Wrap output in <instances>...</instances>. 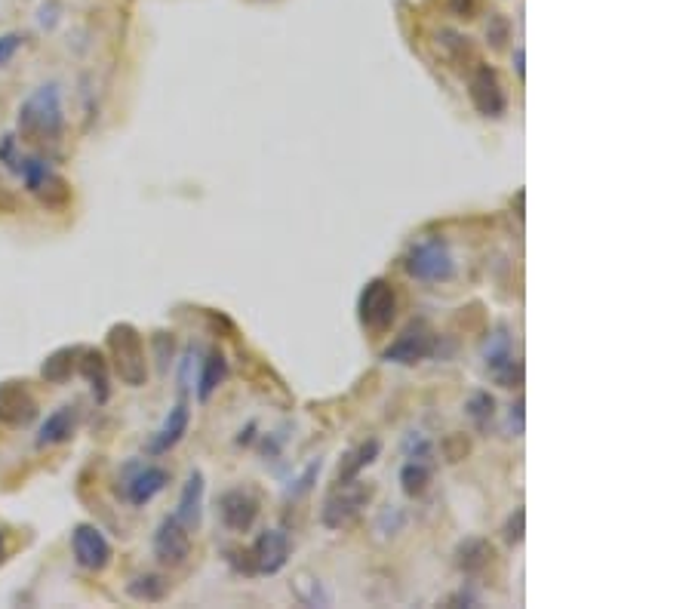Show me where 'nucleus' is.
<instances>
[{
	"label": "nucleus",
	"instance_id": "obj_18",
	"mask_svg": "<svg viewBox=\"0 0 692 609\" xmlns=\"http://www.w3.org/2000/svg\"><path fill=\"white\" fill-rule=\"evenodd\" d=\"M200 508H203V474L191 471L185 486H182L176 517L188 526V530H197V526H200Z\"/></svg>",
	"mask_w": 692,
	"mask_h": 609
},
{
	"label": "nucleus",
	"instance_id": "obj_16",
	"mask_svg": "<svg viewBox=\"0 0 692 609\" xmlns=\"http://www.w3.org/2000/svg\"><path fill=\"white\" fill-rule=\"evenodd\" d=\"M188 422H191V410H188V403L182 400V403L173 406L170 416L164 419V425H160L157 434L148 440V453H151V456H164V453H170L173 446L185 437Z\"/></svg>",
	"mask_w": 692,
	"mask_h": 609
},
{
	"label": "nucleus",
	"instance_id": "obj_6",
	"mask_svg": "<svg viewBox=\"0 0 692 609\" xmlns=\"http://www.w3.org/2000/svg\"><path fill=\"white\" fill-rule=\"evenodd\" d=\"M25 188L40 197L47 203V207H62V203H68V185L56 176L53 164L47 157L40 154H31V157H22V170H19Z\"/></svg>",
	"mask_w": 692,
	"mask_h": 609
},
{
	"label": "nucleus",
	"instance_id": "obj_5",
	"mask_svg": "<svg viewBox=\"0 0 692 609\" xmlns=\"http://www.w3.org/2000/svg\"><path fill=\"white\" fill-rule=\"evenodd\" d=\"M357 311H360V323L366 330H388L394 317H397V293L388 280H370L360 293V302H357Z\"/></svg>",
	"mask_w": 692,
	"mask_h": 609
},
{
	"label": "nucleus",
	"instance_id": "obj_4",
	"mask_svg": "<svg viewBox=\"0 0 692 609\" xmlns=\"http://www.w3.org/2000/svg\"><path fill=\"white\" fill-rule=\"evenodd\" d=\"M483 363H486V373L490 379L502 388H520L523 385V363L514 354V342H511V330L505 323L490 333V339L483 342Z\"/></svg>",
	"mask_w": 692,
	"mask_h": 609
},
{
	"label": "nucleus",
	"instance_id": "obj_23",
	"mask_svg": "<svg viewBox=\"0 0 692 609\" xmlns=\"http://www.w3.org/2000/svg\"><path fill=\"white\" fill-rule=\"evenodd\" d=\"M400 483H403V493L406 496H422L428 490L431 483V462H419V459H410L403 465L400 471Z\"/></svg>",
	"mask_w": 692,
	"mask_h": 609
},
{
	"label": "nucleus",
	"instance_id": "obj_21",
	"mask_svg": "<svg viewBox=\"0 0 692 609\" xmlns=\"http://www.w3.org/2000/svg\"><path fill=\"white\" fill-rule=\"evenodd\" d=\"M379 453H382V443L379 440H366V443H360L354 453H348L345 459H342V465H339V474H336V480L339 483H348V480H357L360 477V471L363 468H370L376 459H379Z\"/></svg>",
	"mask_w": 692,
	"mask_h": 609
},
{
	"label": "nucleus",
	"instance_id": "obj_27",
	"mask_svg": "<svg viewBox=\"0 0 692 609\" xmlns=\"http://www.w3.org/2000/svg\"><path fill=\"white\" fill-rule=\"evenodd\" d=\"M293 591H296V597L305 603V606H330V594L320 588V582L317 579H311L308 573H299L296 576V582H293Z\"/></svg>",
	"mask_w": 692,
	"mask_h": 609
},
{
	"label": "nucleus",
	"instance_id": "obj_13",
	"mask_svg": "<svg viewBox=\"0 0 692 609\" xmlns=\"http://www.w3.org/2000/svg\"><path fill=\"white\" fill-rule=\"evenodd\" d=\"M471 102L483 117H502L508 111V96L499 84V74L490 65H480L471 77Z\"/></svg>",
	"mask_w": 692,
	"mask_h": 609
},
{
	"label": "nucleus",
	"instance_id": "obj_12",
	"mask_svg": "<svg viewBox=\"0 0 692 609\" xmlns=\"http://www.w3.org/2000/svg\"><path fill=\"white\" fill-rule=\"evenodd\" d=\"M37 419V400L25 388V382H4L0 385V425L25 428Z\"/></svg>",
	"mask_w": 692,
	"mask_h": 609
},
{
	"label": "nucleus",
	"instance_id": "obj_28",
	"mask_svg": "<svg viewBox=\"0 0 692 609\" xmlns=\"http://www.w3.org/2000/svg\"><path fill=\"white\" fill-rule=\"evenodd\" d=\"M22 151H19V142H16V136H0V164H4L7 170H13V173H19L22 170Z\"/></svg>",
	"mask_w": 692,
	"mask_h": 609
},
{
	"label": "nucleus",
	"instance_id": "obj_19",
	"mask_svg": "<svg viewBox=\"0 0 692 609\" xmlns=\"http://www.w3.org/2000/svg\"><path fill=\"white\" fill-rule=\"evenodd\" d=\"M225 379H228V360H225V354L222 351H210L207 360H203L200 379H197V400H210Z\"/></svg>",
	"mask_w": 692,
	"mask_h": 609
},
{
	"label": "nucleus",
	"instance_id": "obj_3",
	"mask_svg": "<svg viewBox=\"0 0 692 609\" xmlns=\"http://www.w3.org/2000/svg\"><path fill=\"white\" fill-rule=\"evenodd\" d=\"M403 268L410 271V277L425 280V283H443L456 274V262L453 253L446 247L443 237H422L416 240L410 253L403 259Z\"/></svg>",
	"mask_w": 692,
	"mask_h": 609
},
{
	"label": "nucleus",
	"instance_id": "obj_22",
	"mask_svg": "<svg viewBox=\"0 0 692 609\" xmlns=\"http://www.w3.org/2000/svg\"><path fill=\"white\" fill-rule=\"evenodd\" d=\"M77 357H80V348H59V351H53V354L44 360V367H40V376H44L47 382L62 385V382L74 373Z\"/></svg>",
	"mask_w": 692,
	"mask_h": 609
},
{
	"label": "nucleus",
	"instance_id": "obj_33",
	"mask_svg": "<svg viewBox=\"0 0 692 609\" xmlns=\"http://www.w3.org/2000/svg\"><path fill=\"white\" fill-rule=\"evenodd\" d=\"M486 34H490L493 47H502V40L508 37V25H505V19H502V16H493V28H486Z\"/></svg>",
	"mask_w": 692,
	"mask_h": 609
},
{
	"label": "nucleus",
	"instance_id": "obj_31",
	"mask_svg": "<svg viewBox=\"0 0 692 609\" xmlns=\"http://www.w3.org/2000/svg\"><path fill=\"white\" fill-rule=\"evenodd\" d=\"M22 47V34H4L0 37V65H7Z\"/></svg>",
	"mask_w": 692,
	"mask_h": 609
},
{
	"label": "nucleus",
	"instance_id": "obj_17",
	"mask_svg": "<svg viewBox=\"0 0 692 609\" xmlns=\"http://www.w3.org/2000/svg\"><path fill=\"white\" fill-rule=\"evenodd\" d=\"M77 431V406H59V410H53L47 416V422L40 425L37 431V446L40 450H47V446H59V443H68Z\"/></svg>",
	"mask_w": 692,
	"mask_h": 609
},
{
	"label": "nucleus",
	"instance_id": "obj_36",
	"mask_svg": "<svg viewBox=\"0 0 692 609\" xmlns=\"http://www.w3.org/2000/svg\"><path fill=\"white\" fill-rule=\"evenodd\" d=\"M7 554H10V545H7V533L0 530V563L7 560Z\"/></svg>",
	"mask_w": 692,
	"mask_h": 609
},
{
	"label": "nucleus",
	"instance_id": "obj_11",
	"mask_svg": "<svg viewBox=\"0 0 692 609\" xmlns=\"http://www.w3.org/2000/svg\"><path fill=\"white\" fill-rule=\"evenodd\" d=\"M167 483H170V474L160 465H136L130 468V477L124 480V499L133 508H145L148 502H154L167 490Z\"/></svg>",
	"mask_w": 692,
	"mask_h": 609
},
{
	"label": "nucleus",
	"instance_id": "obj_30",
	"mask_svg": "<svg viewBox=\"0 0 692 609\" xmlns=\"http://www.w3.org/2000/svg\"><path fill=\"white\" fill-rule=\"evenodd\" d=\"M468 450H471V446H468V440H465L462 434H456V437H450V440L443 443V453H446V459H450V462L465 459V456H468Z\"/></svg>",
	"mask_w": 692,
	"mask_h": 609
},
{
	"label": "nucleus",
	"instance_id": "obj_35",
	"mask_svg": "<svg viewBox=\"0 0 692 609\" xmlns=\"http://www.w3.org/2000/svg\"><path fill=\"white\" fill-rule=\"evenodd\" d=\"M514 71H517V77H520V80L526 77V65H523V47H517V50H514Z\"/></svg>",
	"mask_w": 692,
	"mask_h": 609
},
{
	"label": "nucleus",
	"instance_id": "obj_9",
	"mask_svg": "<svg viewBox=\"0 0 692 609\" xmlns=\"http://www.w3.org/2000/svg\"><path fill=\"white\" fill-rule=\"evenodd\" d=\"M434 345H437L434 330L428 327L425 320H416V323H410V327L403 330V336L394 345L385 348V360L403 363V367H413V363H422L425 357L434 354Z\"/></svg>",
	"mask_w": 692,
	"mask_h": 609
},
{
	"label": "nucleus",
	"instance_id": "obj_26",
	"mask_svg": "<svg viewBox=\"0 0 692 609\" xmlns=\"http://www.w3.org/2000/svg\"><path fill=\"white\" fill-rule=\"evenodd\" d=\"M468 419L474 422V428L477 431H490V425H493V416H496V400L486 394V391H477L471 400H468Z\"/></svg>",
	"mask_w": 692,
	"mask_h": 609
},
{
	"label": "nucleus",
	"instance_id": "obj_24",
	"mask_svg": "<svg viewBox=\"0 0 692 609\" xmlns=\"http://www.w3.org/2000/svg\"><path fill=\"white\" fill-rule=\"evenodd\" d=\"M167 591H170V582L164 579V576H139V579H133L130 585H127V594L133 597V600H145V603H157V600H164L167 597Z\"/></svg>",
	"mask_w": 692,
	"mask_h": 609
},
{
	"label": "nucleus",
	"instance_id": "obj_2",
	"mask_svg": "<svg viewBox=\"0 0 692 609\" xmlns=\"http://www.w3.org/2000/svg\"><path fill=\"white\" fill-rule=\"evenodd\" d=\"M108 351H111V363H114V373L120 376V382L130 388H142L148 379V360H145L142 333L133 323H114L108 330Z\"/></svg>",
	"mask_w": 692,
	"mask_h": 609
},
{
	"label": "nucleus",
	"instance_id": "obj_32",
	"mask_svg": "<svg viewBox=\"0 0 692 609\" xmlns=\"http://www.w3.org/2000/svg\"><path fill=\"white\" fill-rule=\"evenodd\" d=\"M523 520H526V511H523V508H517V511L508 517V523H505V539H508V542H520V539H523Z\"/></svg>",
	"mask_w": 692,
	"mask_h": 609
},
{
	"label": "nucleus",
	"instance_id": "obj_8",
	"mask_svg": "<svg viewBox=\"0 0 692 609\" xmlns=\"http://www.w3.org/2000/svg\"><path fill=\"white\" fill-rule=\"evenodd\" d=\"M71 551H74L77 566H84V570H90V573H102L105 566L111 563V542L93 523H77L74 526Z\"/></svg>",
	"mask_w": 692,
	"mask_h": 609
},
{
	"label": "nucleus",
	"instance_id": "obj_7",
	"mask_svg": "<svg viewBox=\"0 0 692 609\" xmlns=\"http://www.w3.org/2000/svg\"><path fill=\"white\" fill-rule=\"evenodd\" d=\"M373 496V486H366L360 480H348V483H339V490L327 499V505H323V526H330V530H342V526H348L360 508H366V502H370Z\"/></svg>",
	"mask_w": 692,
	"mask_h": 609
},
{
	"label": "nucleus",
	"instance_id": "obj_25",
	"mask_svg": "<svg viewBox=\"0 0 692 609\" xmlns=\"http://www.w3.org/2000/svg\"><path fill=\"white\" fill-rule=\"evenodd\" d=\"M493 560V548L486 545L483 539H471L459 548V566L465 573H480L486 570V563Z\"/></svg>",
	"mask_w": 692,
	"mask_h": 609
},
{
	"label": "nucleus",
	"instance_id": "obj_34",
	"mask_svg": "<svg viewBox=\"0 0 692 609\" xmlns=\"http://www.w3.org/2000/svg\"><path fill=\"white\" fill-rule=\"evenodd\" d=\"M450 7H453L456 16L471 19V13H474V0H450Z\"/></svg>",
	"mask_w": 692,
	"mask_h": 609
},
{
	"label": "nucleus",
	"instance_id": "obj_1",
	"mask_svg": "<svg viewBox=\"0 0 692 609\" xmlns=\"http://www.w3.org/2000/svg\"><path fill=\"white\" fill-rule=\"evenodd\" d=\"M19 133L34 145H59L65 133L62 93L56 84L37 87L19 108Z\"/></svg>",
	"mask_w": 692,
	"mask_h": 609
},
{
	"label": "nucleus",
	"instance_id": "obj_15",
	"mask_svg": "<svg viewBox=\"0 0 692 609\" xmlns=\"http://www.w3.org/2000/svg\"><path fill=\"white\" fill-rule=\"evenodd\" d=\"M219 517L228 530L247 533V530H253V523L259 517V499L247 490H231L219 499Z\"/></svg>",
	"mask_w": 692,
	"mask_h": 609
},
{
	"label": "nucleus",
	"instance_id": "obj_14",
	"mask_svg": "<svg viewBox=\"0 0 692 609\" xmlns=\"http://www.w3.org/2000/svg\"><path fill=\"white\" fill-rule=\"evenodd\" d=\"M250 557H253V570L250 573H262V576L280 573L283 566H287V560H290V539H287V533H283V530H265L256 539Z\"/></svg>",
	"mask_w": 692,
	"mask_h": 609
},
{
	"label": "nucleus",
	"instance_id": "obj_10",
	"mask_svg": "<svg viewBox=\"0 0 692 609\" xmlns=\"http://www.w3.org/2000/svg\"><path fill=\"white\" fill-rule=\"evenodd\" d=\"M191 530L188 526L173 514V517H164L157 526V533H154V557L160 563H167V566H179L185 563V557L191 554Z\"/></svg>",
	"mask_w": 692,
	"mask_h": 609
},
{
	"label": "nucleus",
	"instance_id": "obj_29",
	"mask_svg": "<svg viewBox=\"0 0 692 609\" xmlns=\"http://www.w3.org/2000/svg\"><path fill=\"white\" fill-rule=\"evenodd\" d=\"M320 474V459L317 462H311L305 471H302V477L290 486V490H287V499H299V496H305L308 490H311V483H314V477Z\"/></svg>",
	"mask_w": 692,
	"mask_h": 609
},
{
	"label": "nucleus",
	"instance_id": "obj_20",
	"mask_svg": "<svg viewBox=\"0 0 692 609\" xmlns=\"http://www.w3.org/2000/svg\"><path fill=\"white\" fill-rule=\"evenodd\" d=\"M80 357H84V360H77L80 376L93 385L96 400L105 403L108 400V360L99 351H80Z\"/></svg>",
	"mask_w": 692,
	"mask_h": 609
}]
</instances>
